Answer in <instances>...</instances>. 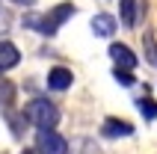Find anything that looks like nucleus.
<instances>
[{
	"label": "nucleus",
	"instance_id": "f8f14e48",
	"mask_svg": "<svg viewBox=\"0 0 157 154\" xmlns=\"http://www.w3.org/2000/svg\"><path fill=\"white\" fill-rule=\"evenodd\" d=\"M12 101H15V86L6 77H0V104H12Z\"/></svg>",
	"mask_w": 157,
	"mask_h": 154
},
{
	"label": "nucleus",
	"instance_id": "f257e3e1",
	"mask_svg": "<svg viewBox=\"0 0 157 154\" xmlns=\"http://www.w3.org/2000/svg\"><path fill=\"white\" fill-rule=\"evenodd\" d=\"M24 119L30 125H36L39 130H56L59 125V110L56 104L48 101V98H33V101L24 107Z\"/></svg>",
	"mask_w": 157,
	"mask_h": 154
},
{
	"label": "nucleus",
	"instance_id": "20e7f679",
	"mask_svg": "<svg viewBox=\"0 0 157 154\" xmlns=\"http://www.w3.org/2000/svg\"><path fill=\"white\" fill-rule=\"evenodd\" d=\"M110 60L116 62V68H122V71H131L133 65H136V53L128 48V44H122V42H113L110 44Z\"/></svg>",
	"mask_w": 157,
	"mask_h": 154
},
{
	"label": "nucleus",
	"instance_id": "9d476101",
	"mask_svg": "<svg viewBox=\"0 0 157 154\" xmlns=\"http://www.w3.org/2000/svg\"><path fill=\"white\" fill-rule=\"evenodd\" d=\"M136 110L142 113V119H148V121L157 119V104L151 101V98H140V101H136Z\"/></svg>",
	"mask_w": 157,
	"mask_h": 154
},
{
	"label": "nucleus",
	"instance_id": "39448f33",
	"mask_svg": "<svg viewBox=\"0 0 157 154\" xmlns=\"http://www.w3.org/2000/svg\"><path fill=\"white\" fill-rule=\"evenodd\" d=\"M71 83H74V74L65 65H53L48 71V89H53V92H65V89H71Z\"/></svg>",
	"mask_w": 157,
	"mask_h": 154
},
{
	"label": "nucleus",
	"instance_id": "2eb2a0df",
	"mask_svg": "<svg viewBox=\"0 0 157 154\" xmlns=\"http://www.w3.org/2000/svg\"><path fill=\"white\" fill-rule=\"evenodd\" d=\"M21 154H39V151H36V148H24Z\"/></svg>",
	"mask_w": 157,
	"mask_h": 154
},
{
	"label": "nucleus",
	"instance_id": "0eeeda50",
	"mask_svg": "<svg viewBox=\"0 0 157 154\" xmlns=\"http://www.w3.org/2000/svg\"><path fill=\"white\" fill-rule=\"evenodd\" d=\"M92 33L101 36V39H110V36L116 33V18L107 15V12H98V15H92Z\"/></svg>",
	"mask_w": 157,
	"mask_h": 154
},
{
	"label": "nucleus",
	"instance_id": "f03ea898",
	"mask_svg": "<svg viewBox=\"0 0 157 154\" xmlns=\"http://www.w3.org/2000/svg\"><path fill=\"white\" fill-rule=\"evenodd\" d=\"M71 15H74V3H59V6H53L48 15H30V18H24V24L27 27H36L42 36H53Z\"/></svg>",
	"mask_w": 157,
	"mask_h": 154
},
{
	"label": "nucleus",
	"instance_id": "9b49d317",
	"mask_svg": "<svg viewBox=\"0 0 157 154\" xmlns=\"http://www.w3.org/2000/svg\"><path fill=\"white\" fill-rule=\"evenodd\" d=\"M142 44H145V60L151 65H157V42H154V33H145L142 36Z\"/></svg>",
	"mask_w": 157,
	"mask_h": 154
},
{
	"label": "nucleus",
	"instance_id": "6e6552de",
	"mask_svg": "<svg viewBox=\"0 0 157 154\" xmlns=\"http://www.w3.org/2000/svg\"><path fill=\"white\" fill-rule=\"evenodd\" d=\"M18 62H21V53H18V48L12 42H0V71H9V68H15Z\"/></svg>",
	"mask_w": 157,
	"mask_h": 154
},
{
	"label": "nucleus",
	"instance_id": "7ed1b4c3",
	"mask_svg": "<svg viewBox=\"0 0 157 154\" xmlns=\"http://www.w3.org/2000/svg\"><path fill=\"white\" fill-rule=\"evenodd\" d=\"M36 151L39 154H68V142L56 130H39L36 133Z\"/></svg>",
	"mask_w": 157,
	"mask_h": 154
},
{
	"label": "nucleus",
	"instance_id": "1a4fd4ad",
	"mask_svg": "<svg viewBox=\"0 0 157 154\" xmlns=\"http://www.w3.org/2000/svg\"><path fill=\"white\" fill-rule=\"evenodd\" d=\"M119 12H122V24H124V27H136L140 0H122V3H119Z\"/></svg>",
	"mask_w": 157,
	"mask_h": 154
},
{
	"label": "nucleus",
	"instance_id": "423d86ee",
	"mask_svg": "<svg viewBox=\"0 0 157 154\" xmlns=\"http://www.w3.org/2000/svg\"><path fill=\"white\" fill-rule=\"evenodd\" d=\"M101 133H104L107 139H119V137H131L133 133V125L124 119H107L104 128H101Z\"/></svg>",
	"mask_w": 157,
	"mask_h": 154
},
{
	"label": "nucleus",
	"instance_id": "ddd939ff",
	"mask_svg": "<svg viewBox=\"0 0 157 154\" xmlns=\"http://www.w3.org/2000/svg\"><path fill=\"white\" fill-rule=\"evenodd\" d=\"M113 77H116V83H122V86H133V74H131V71L113 68Z\"/></svg>",
	"mask_w": 157,
	"mask_h": 154
},
{
	"label": "nucleus",
	"instance_id": "4468645a",
	"mask_svg": "<svg viewBox=\"0 0 157 154\" xmlns=\"http://www.w3.org/2000/svg\"><path fill=\"white\" fill-rule=\"evenodd\" d=\"M12 3H21V6H33V0H12Z\"/></svg>",
	"mask_w": 157,
	"mask_h": 154
}]
</instances>
